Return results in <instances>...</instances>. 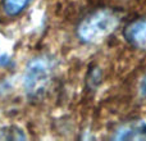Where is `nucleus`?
Wrapping results in <instances>:
<instances>
[{
    "label": "nucleus",
    "mask_w": 146,
    "mask_h": 141,
    "mask_svg": "<svg viewBox=\"0 0 146 141\" xmlns=\"http://www.w3.org/2000/svg\"><path fill=\"white\" fill-rule=\"evenodd\" d=\"M31 1L32 0H4L3 1V9L9 17H14V15L22 13Z\"/></svg>",
    "instance_id": "nucleus-5"
},
{
    "label": "nucleus",
    "mask_w": 146,
    "mask_h": 141,
    "mask_svg": "<svg viewBox=\"0 0 146 141\" xmlns=\"http://www.w3.org/2000/svg\"><path fill=\"white\" fill-rule=\"evenodd\" d=\"M115 140H146V121H132L123 124L117 131Z\"/></svg>",
    "instance_id": "nucleus-4"
},
{
    "label": "nucleus",
    "mask_w": 146,
    "mask_h": 141,
    "mask_svg": "<svg viewBox=\"0 0 146 141\" xmlns=\"http://www.w3.org/2000/svg\"><path fill=\"white\" fill-rule=\"evenodd\" d=\"M123 35L131 45L146 50V18L131 22L124 28Z\"/></svg>",
    "instance_id": "nucleus-3"
},
{
    "label": "nucleus",
    "mask_w": 146,
    "mask_h": 141,
    "mask_svg": "<svg viewBox=\"0 0 146 141\" xmlns=\"http://www.w3.org/2000/svg\"><path fill=\"white\" fill-rule=\"evenodd\" d=\"M141 94L144 96H146V77L144 78V81H142V83H141Z\"/></svg>",
    "instance_id": "nucleus-6"
},
{
    "label": "nucleus",
    "mask_w": 146,
    "mask_h": 141,
    "mask_svg": "<svg viewBox=\"0 0 146 141\" xmlns=\"http://www.w3.org/2000/svg\"><path fill=\"white\" fill-rule=\"evenodd\" d=\"M121 22L119 14L113 9L103 8L88 14L78 26V37L87 44L98 41L109 36Z\"/></svg>",
    "instance_id": "nucleus-1"
},
{
    "label": "nucleus",
    "mask_w": 146,
    "mask_h": 141,
    "mask_svg": "<svg viewBox=\"0 0 146 141\" xmlns=\"http://www.w3.org/2000/svg\"><path fill=\"white\" fill-rule=\"evenodd\" d=\"M54 64L50 58L38 57L28 63L25 72V88L31 98L41 96L53 80Z\"/></svg>",
    "instance_id": "nucleus-2"
}]
</instances>
